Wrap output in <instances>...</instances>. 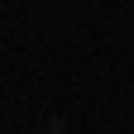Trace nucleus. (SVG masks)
<instances>
[{"label":"nucleus","instance_id":"nucleus-1","mask_svg":"<svg viewBox=\"0 0 134 134\" xmlns=\"http://www.w3.org/2000/svg\"><path fill=\"white\" fill-rule=\"evenodd\" d=\"M38 134H48V129H38Z\"/></svg>","mask_w":134,"mask_h":134}]
</instances>
